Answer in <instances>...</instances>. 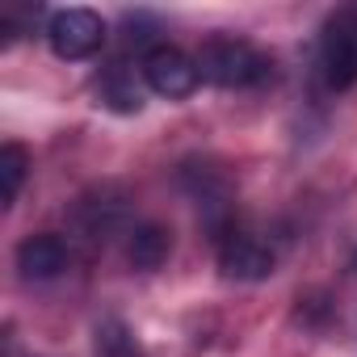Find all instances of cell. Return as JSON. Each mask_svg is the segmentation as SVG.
<instances>
[{
	"mask_svg": "<svg viewBox=\"0 0 357 357\" xmlns=\"http://www.w3.org/2000/svg\"><path fill=\"white\" fill-rule=\"evenodd\" d=\"M273 265V252L257 236H227V244L219 248V269L236 282H265Z\"/></svg>",
	"mask_w": 357,
	"mask_h": 357,
	"instance_id": "6",
	"label": "cell"
},
{
	"mask_svg": "<svg viewBox=\"0 0 357 357\" xmlns=\"http://www.w3.org/2000/svg\"><path fill=\"white\" fill-rule=\"evenodd\" d=\"M101 97H105V105L118 109V114H139V109H143V89H139L135 76L122 72V68H114V72L101 80Z\"/></svg>",
	"mask_w": 357,
	"mask_h": 357,
	"instance_id": "8",
	"label": "cell"
},
{
	"mask_svg": "<svg viewBox=\"0 0 357 357\" xmlns=\"http://www.w3.org/2000/svg\"><path fill=\"white\" fill-rule=\"evenodd\" d=\"M353 273H357V257H353Z\"/></svg>",
	"mask_w": 357,
	"mask_h": 357,
	"instance_id": "10",
	"label": "cell"
},
{
	"mask_svg": "<svg viewBox=\"0 0 357 357\" xmlns=\"http://www.w3.org/2000/svg\"><path fill=\"white\" fill-rule=\"evenodd\" d=\"M143 80L155 97H168V101H181L198 89V63L194 55H185L181 47H168V43H155L147 55H143Z\"/></svg>",
	"mask_w": 357,
	"mask_h": 357,
	"instance_id": "3",
	"label": "cell"
},
{
	"mask_svg": "<svg viewBox=\"0 0 357 357\" xmlns=\"http://www.w3.org/2000/svg\"><path fill=\"white\" fill-rule=\"evenodd\" d=\"M168 248H172V240H168V231L155 227V223L135 227L130 240H126V257H130L135 269H160V265L168 261Z\"/></svg>",
	"mask_w": 357,
	"mask_h": 357,
	"instance_id": "7",
	"label": "cell"
},
{
	"mask_svg": "<svg viewBox=\"0 0 357 357\" xmlns=\"http://www.w3.org/2000/svg\"><path fill=\"white\" fill-rule=\"evenodd\" d=\"M194 63H198V76L219 89H252V84H265L273 72L269 55H261L244 38H206Z\"/></svg>",
	"mask_w": 357,
	"mask_h": 357,
	"instance_id": "1",
	"label": "cell"
},
{
	"mask_svg": "<svg viewBox=\"0 0 357 357\" xmlns=\"http://www.w3.org/2000/svg\"><path fill=\"white\" fill-rule=\"evenodd\" d=\"M72 261V248L63 244V236L55 231H38V236H26L17 244V269L22 278L30 282H47V278H59Z\"/></svg>",
	"mask_w": 357,
	"mask_h": 357,
	"instance_id": "5",
	"label": "cell"
},
{
	"mask_svg": "<svg viewBox=\"0 0 357 357\" xmlns=\"http://www.w3.org/2000/svg\"><path fill=\"white\" fill-rule=\"evenodd\" d=\"M26 168H30V151L22 143H5V147H0V185H5V206L17 202L22 181H26Z\"/></svg>",
	"mask_w": 357,
	"mask_h": 357,
	"instance_id": "9",
	"label": "cell"
},
{
	"mask_svg": "<svg viewBox=\"0 0 357 357\" xmlns=\"http://www.w3.org/2000/svg\"><path fill=\"white\" fill-rule=\"evenodd\" d=\"M319 72L328 89H353L357 84V5L328 17L319 34Z\"/></svg>",
	"mask_w": 357,
	"mask_h": 357,
	"instance_id": "2",
	"label": "cell"
},
{
	"mask_svg": "<svg viewBox=\"0 0 357 357\" xmlns=\"http://www.w3.org/2000/svg\"><path fill=\"white\" fill-rule=\"evenodd\" d=\"M47 43L59 59H89L105 47V22L93 9H59L47 22Z\"/></svg>",
	"mask_w": 357,
	"mask_h": 357,
	"instance_id": "4",
	"label": "cell"
}]
</instances>
